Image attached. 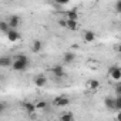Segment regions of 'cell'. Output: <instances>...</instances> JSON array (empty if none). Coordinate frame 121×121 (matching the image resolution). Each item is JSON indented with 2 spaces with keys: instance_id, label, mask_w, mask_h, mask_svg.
Here are the masks:
<instances>
[{
  "instance_id": "1",
  "label": "cell",
  "mask_w": 121,
  "mask_h": 121,
  "mask_svg": "<svg viewBox=\"0 0 121 121\" xmlns=\"http://www.w3.org/2000/svg\"><path fill=\"white\" fill-rule=\"evenodd\" d=\"M29 58L24 56V54H19L16 57V60L12 63V67L16 70V71H24L27 67H29Z\"/></svg>"
},
{
  "instance_id": "2",
  "label": "cell",
  "mask_w": 121,
  "mask_h": 121,
  "mask_svg": "<svg viewBox=\"0 0 121 121\" xmlns=\"http://www.w3.org/2000/svg\"><path fill=\"white\" fill-rule=\"evenodd\" d=\"M69 103H70V98L67 95H57L53 101V104L56 107H66V105H69Z\"/></svg>"
},
{
  "instance_id": "3",
  "label": "cell",
  "mask_w": 121,
  "mask_h": 121,
  "mask_svg": "<svg viewBox=\"0 0 121 121\" xmlns=\"http://www.w3.org/2000/svg\"><path fill=\"white\" fill-rule=\"evenodd\" d=\"M108 74H110V77H111L112 80H115V81H120V80H121V69H120L118 66H112V67L108 70Z\"/></svg>"
},
{
  "instance_id": "4",
  "label": "cell",
  "mask_w": 121,
  "mask_h": 121,
  "mask_svg": "<svg viewBox=\"0 0 121 121\" xmlns=\"http://www.w3.org/2000/svg\"><path fill=\"white\" fill-rule=\"evenodd\" d=\"M51 74L56 77V78H63L66 76V71H64V67L63 66H54L51 69Z\"/></svg>"
},
{
  "instance_id": "5",
  "label": "cell",
  "mask_w": 121,
  "mask_h": 121,
  "mask_svg": "<svg viewBox=\"0 0 121 121\" xmlns=\"http://www.w3.org/2000/svg\"><path fill=\"white\" fill-rule=\"evenodd\" d=\"M4 34L7 36L9 41H17V40H20V34H19V31L16 29H9Z\"/></svg>"
},
{
  "instance_id": "6",
  "label": "cell",
  "mask_w": 121,
  "mask_h": 121,
  "mask_svg": "<svg viewBox=\"0 0 121 121\" xmlns=\"http://www.w3.org/2000/svg\"><path fill=\"white\" fill-rule=\"evenodd\" d=\"M6 22H7V24H9V27H10V29H17V27L20 26V17H19V16H16V14L10 16Z\"/></svg>"
},
{
  "instance_id": "7",
  "label": "cell",
  "mask_w": 121,
  "mask_h": 121,
  "mask_svg": "<svg viewBox=\"0 0 121 121\" xmlns=\"http://www.w3.org/2000/svg\"><path fill=\"white\" fill-rule=\"evenodd\" d=\"M66 27L69 30H71V31H76L78 29V23H77V20H69V19H66Z\"/></svg>"
},
{
  "instance_id": "8",
  "label": "cell",
  "mask_w": 121,
  "mask_h": 121,
  "mask_svg": "<svg viewBox=\"0 0 121 121\" xmlns=\"http://www.w3.org/2000/svg\"><path fill=\"white\" fill-rule=\"evenodd\" d=\"M13 63V60L7 56H3V57H0V67H10Z\"/></svg>"
},
{
  "instance_id": "9",
  "label": "cell",
  "mask_w": 121,
  "mask_h": 121,
  "mask_svg": "<svg viewBox=\"0 0 121 121\" xmlns=\"http://www.w3.org/2000/svg\"><path fill=\"white\" fill-rule=\"evenodd\" d=\"M46 83H47V80H46V77L44 76H37L36 78H34V84L37 86V87H44L46 86Z\"/></svg>"
},
{
  "instance_id": "10",
  "label": "cell",
  "mask_w": 121,
  "mask_h": 121,
  "mask_svg": "<svg viewBox=\"0 0 121 121\" xmlns=\"http://www.w3.org/2000/svg\"><path fill=\"white\" fill-rule=\"evenodd\" d=\"M104 105H105L107 110L114 111V98H111V97H105V98H104Z\"/></svg>"
},
{
  "instance_id": "11",
  "label": "cell",
  "mask_w": 121,
  "mask_h": 121,
  "mask_svg": "<svg viewBox=\"0 0 121 121\" xmlns=\"http://www.w3.org/2000/svg\"><path fill=\"white\" fill-rule=\"evenodd\" d=\"M63 60H64L66 64H70V63H73L74 60H76V54L74 53H66L64 57H63Z\"/></svg>"
},
{
  "instance_id": "12",
  "label": "cell",
  "mask_w": 121,
  "mask_h": 121,
  "mask_svg": "<svg viewBox=\"0 0 121 121\" xmlns=\"http://www.w3.org/2000/svg\"><path fill=\"white\" fill-rule=\"evenodd\" d=\"M41 48H43L41 41H40V40H34L33 44H31V50H33V53H39V51H41Z\"/></svg>"
},
{
  "instance_id": "13",
  "label": "cell",
  "mask_w": 121,
  "mask_h": 121,
  "mask_svg": "<svg viewBox=\"0 0 121 121\" xmlns=\"http://www.w3.org/2000/svg\"><path fill=\"white\" fill-rule=\"evenodd\" d=\"M23 108H24L26 112H29V114H33L34 111H37V110H36V105H34L33 103H24V104H23Z\"/></svg>"
},
{
  "instance_id": "14",
  "label": "cell",
  "mask_w": 121,
  "mask_h": 121,
  "mask_svg": "<svg viewBox=\"0 0 121 121\" xmlns=\"http://www.w3.org/2000/svg\"><path fill=\"white\" fill-rule=\"evenodd\" d=\"M84 40H86L87 43H93V41L95 40V34H94L93 31H90V30H87V31L84 33Z\"/></svg>"
},
{
  "instance_id": "15",
  "label": "cell",
  "mask_w": 121,
  "mask_h": 121,
  "mask_svg": "<svg viewBox=\"0 0 121 121\" xmlns=\"http://www.w3.org/2000/svg\"><path fill=\"white\" fill-rule=\"evenodd\" d=\"M66 19H69V20H77V19H78V13H77V10H76V9H73V10L67 12Z\"/></svg>"
},
{
  "instance_id": "16",
  "label": "cell",
  "mask_w": 121,
  "mask_h": 121,
  "mask_svg": "<svg viewBox=\"0 0 121 121\" xmlns=\"http://www.w3.org/2000/svg\"><path fill=\"white\" fill-rule=\"evenodd\" d=\"M114 111H121V95H115L114 98Z\"/></svg>"
},
{
  "instance_id": "17",
  "label": "cell",
  "mask_w": 121,
  "mask_h": 121,
  "mask_svg": "<svg viewBox=\"0 0 121 121\" xmlns=\"http://www.w3.org/2000/svg\"><path fill=\"white\" fill-rule=\"evenodd\" d=\"M87 87H88L90 90H97V88L100 87V83H98L97 80H90V81L87 83Z\"/></svg>"
},
{
  "instance_id": "18",
  "label": "cell",
  "mask_w": 121,
  "mask_h": 121,
  "mask_svg": "<svg viewBox=\"0 0 121 121\" xmlns=\"http://www.w3.org/2000/svg\"><path fill=\"white\" fill-rule=\"evenodd\" d=\"M60 118H61L63 121H73L74 120V115L70 114V112H64V114H61V117H60Z\"/></svg>"
},
{
  "instance_id": "19",
  "label": "cell",
  "mask_w": 121,
  "mask_h": 121,
  "mask_svg": "<svg viewBox=\"0 0 121 121\" xmlns=\"http://www.w3.org/2000/svg\"><path fill=\"white\" fill-rule=\"evenodd\" d=\"M34 105H36V110H46V108H47V103H46L44 100L39 101V103L34 104Z\"/></svg>"
},
{
  "instance_id": "20",
  "label": "cell",
  "mask_w": 121,
  "mask_h": 121,
  "mask_svg": "<svg viewBox=\"0 0 121 121\" xmlns=\"http://www.w3.org/2000/svg\"><path fill=\"white\" fill-rule=\"evenodd\" d=\"M9 29H10V27H9L7 22H0V31H2V33H6Z\"/></svg>"
},
{
  "instance_id": "21",
  "label": "cell",
  "mask_w": 121,
  "mask_h": 121,
  "mask_svg": "<svg viewBox=\"0 0 121 121\" xmlns=\"http://www.w3.org/2000/svg\"><path fill=\"white\" fill-rule=\"evenodd\" d=\"M114 9H115V12H117V13H121V0H117V2H115Z\"/></svg>"
},
{
  "instance_id": "22",
  "label": "cell",
  "mask_w": 121,
  "mask_h": 121,
  "mask_svg": "<svg viewBox=\"0 0 121 121\" xmlns=\"http://www.w3.org/2000/svg\"><path fill=\"white\" fill-rule=\"evenodd\" d=\"M7 110V105H6V103H2V101H0V114H2V112H4Z\"/></svg>"
},
{
  "instance_id": "23",
  "label": "cell",
  "mask_w": 121,
  "mask_h": 121,
  "mask_svg": "<svg viewBox=\"0 0 121 121\" xmlns=\"http://www.w3.org/2000/svg\"><path fill=\"white\" fill-rule=\"evenodd\" d=\"M115 95H121V86L120 84L115 86Z\"/></svg>"
},
{
  "instance_id": "24",
  "label": "cell",
  "mask_w": 121,
  "mask_h": 121,
  "mask_svg": "<svg viewBox=\"0 0 121 121\" xmlns=\"http://www.w3.org/2000/svg\"><path fill=\"white\" fill-rule=\"evenodd\" d=\"M54 2H56L57 4H67L70 0H54Z\"/></svg>"
}]
</instances>
